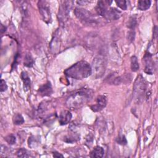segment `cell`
Masks as SVG:
<instances>
[{
    "mask_svg": "<svg viewBox=\"0 0 158 158\" xmlns=\"http://www.w3.org/2000/svg\"><path fill=\"white\" fill-rule=\"evenodd\" d=\"M93 91L90 88H81L71 95L67 101L66 105L72 109H78L88 103L92 98Z\"/></svg>",
    "mask_w": 158,
    "mask_h": 158,
    "instance_id": "cell-1",
    "label": "cell"
},
{
    "mask_svg": "<svg viewBox=\"0 0 158 158\" xmlns=\"http://www.w3.org/2000/svg\"><path fill=\"white\" fill-rule=\"evenodd\" d=\"M64 74L69 77L76 80H82L91 75V67L87 62L81 61L66 69Z\"/></svg>",
    "mask_w": 158,
    "mask_h": 158,
    "instance_id": "cell-2",
    "label": "cell"
},
{
    "mask_svg": "<svg viewBox=\"0 0 158 158\" xmlns=\"http://www.w3.org/2000/svg\"><path fill=\"white\" fill-rule=\"evenodd\" d=\"M107 66V61L106 58L103 55H98L96 56L92 63L91 71L95 79H98L103 77Z\"/></svg>",
    "mask_w": 158,
    "mask_h": 158,
    "instance_id": "cell-3",
    "label": "cell"
},
{
    "mask_svg": "<svg viewBox=\"0 0 158 158\" xmlns=\"http://www.w3.org/2000/svg\"><path fill=\"white\" fill-rule=\"evenodd\" d=\"M147 88V83L144 78L141 75H138L135 82L133 85V96L135 101H140L144 95Z\"/></svg>",
    "mask_w": 158,
    "mask_h": 158,
    "instance_id": "cell-4",
    "label": "cell"
},
{
    "mask_svg": "<svg viewBox=\"0 0 158 158\" xmlns=\"http://www.w3.org/2000/svg\"><path fill=\"white\" fill-rule=\"evenodd\" d=\"M74 13L77 19L84 24L90 25L95 24L96 22V20L95 19L93 15L90 12L85 9L76 8L75 9Z\"/></svg>",
    "mask_w": 158,
    "mask_h": 158,
    "instance_id": "cell-5",
    "label": "cell"
},
{
    "mask_svg": "<svg viewBox=\"0 0 158 158\" xmlns=\"http://www.w3.org/2000/svg\"><path fill=\"white\" fill-rule=\"evenodd\" d=\"M72 6V2L71 1L63 2L61 5L58 13V19L61 23L64 24L67 21Z\"/></svg>",
    "mask_w": 158,
    "mask_h": 158,
    "instance_id": "cell-6",
    "label": "cell"
},
{
    "mask_svg": "<svg viewBox=\"0 0 158 158\" xmlns=\"http://www.w3.org/2000/svg\"><path fill=\"white\" fill-rule=\"evenodd\" d=\"M38 7L43 21L48 24L51 23V16L49 3L46 1H40L38 3Z\"/></svg>",
    "mask_w": 158,
    "mask_h": 158,
    "instance_id": "cell-7",
    "label": "cell"
},
{
    "mask_svg": "<svg viewBox=\"0 0 158 158\" xmlns=\"http://www.w3.org/2000/svg\"><path fill=\"white\" fill-rule=\"evenodd\" d=\"M144 61L145 63L144 72L149 75H152L154 69V64L152 59V55L149 53H146L144 56Z\"/></svg>",
    "mask_w": 158,
    "mask_h": 158,
    "instance_id": "cell-8",
    "label": "cell"
},
{
    "mask_svg": "<svg viewBox=\"0 0 158 158\" xmlns=\"http://www.w3.org/2000/svg\"><path fill=\"white\" fill-rule=\"evenodd\" d=\"M107 104L106 97L104 95H99L96 98L95 104L91 106V109L94 112H99L104 109Z\"/></svg>",
    "mask_w": 158,
    "mask_h": 158,
    "instance_id": "cell-9",
    "label": "cell"
},
{
    "mask_svg": "<svg viewBox=\"0 0 158 158\" xmlns=\"http://www.w3.org/2000/svg\"><path fill=\"white\" fill-rule=\"evenodd\" d=\"M112 2H107V1H99L97 3V6L96 7V11L97 13L101 16L104 17L105 14L107 11V5H109Z\"/></svg>",
    "mask_w": 158,
    "mask_h": 158,
    "instance_id": "cell-10",
    "label": "cell"
},
{
    "mask_svg": "<svg viewBox=\"0 0 158 158\" xmlns=\"http://www.w3.org/2000/svg\"><path fill=\"white\" fill-rule=\"evenodd\" d=\"M122 16V13L120 11L117 10L115 8H111L107 10L104 18L108 20L115 21L119 19Z\"/></svg>",
    "mask_w": 158,
    "mask_h": 158,
    "instance_id": "cell-11",
    "label": "cell"
},
{
    "mask_svg": "<svg viewBox=\"0 0 158 158\" xmlns=\"http://www.w3.org/2000/svg\"><path fill=\"white\" fill-rule=\"evenodd\" d=\"M38 92L40 95L43 96H50L53 93V89L50 82H48L45 84L42 85L38 90Z\"/></svg>",
    "mask_w": 158,
    "mask_h": 158,
    "instance_id": "cell-12",
    "label": "cell"
},
{
    "mask_svg": "<svg viewBox=\"0 0 158 158\" xmlns=\"http://www.w3.org/2000/svg\"><path fill=\"white\" fill-rule=\"evenodd\" d=\"M72 117V114L69 111H63L59 116V123L61 125H64L67 124L71 120Z\"/></svg>",
    "mask_w": 158,
    "mask_h": 158,
    "instance_id": "cell-13",
    "label": "cell"
},
{
    "mask_svg": "<svg viewBox=\"0 0 158 158\" xmlns=\"http://www.w3.org/2000/svg\"><path fill=\"white\" fill-rule=\"evenodd\" d=\"M59 32L57 30L54 35V37L50 43V47L51 50L55 53L59 48Z\"/></svg>",
    "mask_w": 158,
    "mask_h": 158,
    "instance_id": "cell-14",
    "label": "cell"
},
{
    "mask_svg": "<svg viewBox=\"0 0 158 158\" xmlns=\"http://www.w3.org/2000/svg\"><path fill=\"white\" fill-rule=\"evenodd\" d=\"M104 153V151L103 148L101 146H96L94 148V149L90 152V156L91 157L100 158L103 156Z\"/></svg>",
    "mask_w": 158,
    "mask_h": 158,
    "instance_id": "cell-15",
    "label": "cell"
},
{
    "mask_svg": "<svg viewBox=\"0 0 158 158\" xmlns=\"http://www.w3.org/2000/svg\"><path fill=\"white\" fill-rule=\"evenodd\" d=\"M21 78L24 82V90L26 91L29 90L30 87V79L28 76V74L26 72H22L21 73Z\"/></svg>",
    "mask_w": 158,
    "mask_h": 158,
    "instance_id": "cell-16",
    "label": "cell"
},
{
    "mask_svg": "<svg viewBox=\"0 0 158 158\" xmlns=\"http://www.w3.org/2000/svg\"><path fill=\"white\" fill-rule=\"evenodd\" d=\"M151 2L149 0H142L138 2V8L141 11H146L151 6Z\"/></svg>",
    "mask_w": 158,
    "mask_h": 158,
    "instance_id": "cell-17",
    "label": "cell"
},
{
    "mask_svg": "<svg viewBox=\"0 0 158 158\" xmlns=\"http://www.w3.org/2000/svg\"><path fill=\"white\" fill-rule=\"evenodd\" d=\"M79 139H80L79 136L75 134V135H67L65 136L64 141L68 143H72L74 142L78 141Z\"/></svg>",
    "mask_w": 158,
    "mask_h": 158,
    "instance_id": "cell-18",
    "label": "cell"
},
{
    "mask_svg": "<svg viewBox=\"0 0 158 158\" xmlns=\"http://www.w3.org/2000/svg\"><path fill=\"white\" fill-rule=\"evenodd\" d=\"M131 69L133 72H136L139 69V64L137 58L135 56L131 58Z\"/></svg>",
    "mask_w": 158,
    "mask_h": 158,
    "instance_id": "cell-19",
    "label": "cell"
},
{
    "mask_svg": "<svg viewBox=\"0 0 158 158\" xmlns=\"http://www.w3.org/2000/svg\"><path fill=\"white\" fill-rule=\"evenodd\" d=\"M13 122L15 125H21L24 122V119L22 115L20 114H16L13 117Z\"/></svg>",
    "mask_w": 158,
    "mask_h": 158,
    "instance_id": "cell-20",
    "label": "cell"
},
{
    "mask_svg": "<svg viewBox=\"0 0 158 158\" xmlns=\"http://www.w3.org/2000/svg\"><path fill=\"white\" fill-rule=\"evenodd\" d=\"M24 66L28 67H31L34 64V61L30 55H26L24 59Z\"/></svg>",
    "mask_w": 158,
    "mask_h": 158,
    "instance_id": "cell-21",
    "label": "cell"
},
{
    "mask_svg": "<svg viewBox=\"0 0 158 158\" xmlns=\"http://www.w3.org/2000/svg\"><path fill=\"white\" fill-rule=\"evenodd\" d=\"M136 25V18L135 16H132L130 18L127 24V26L128 28H129L131 30H133Z\"/></svg>",
    "mask_w": 158,
    "mask_h": 158,
    "instance_id": "cell-22",
    "label": "cell"
},
{
    "mask_svg": "<svg viewBox=\"0 0 158 158\" xmlns=\"http://www.w3.org/2000/svg\"><path fill=\"white\" fill-rule=\"evenodd\" d=\"M17 155L19 157H28L30 156L28 151L24 148L19 149L17 152Z\"/></svg>",
    "mask_w": 158,
    "mask_h": 158,
    "instance_id": "cell-23",
    "label": "cell"
},
{
    "mask_svg": "<svg viewBox=\"0 0 158 158\" xmlns=\"http://www.w3.org/2000/svg\"><path fill=\"white\" fill-rule=\"evenodd\" d=\"M116 141L118 144H121V145H125L127 143V139L125 138V136L123 135H119L117 138H116Z\"/></svg>",
    "mask_w": 158,
    "mask_h": 158,
    "instance_id": "cell-24",
    "label": "cell"
},
{
    "mask_svg": "<svg viewBox=\"0 0 158 158\" xmlns=\"http://www.w3.org/2000/svg\"><path fill=\"white\" fill-rule=\"evenodd\" d=\"M5 140L10 144H14L16 143V137L13 135H8L5 138Z\"/></svg>",
    "mask_w": 158,
    "mask_h": 158,
    "instance_id": "cell-25",
    "label": "cell"
},
{
    "mask_svg": "<svg viewBox=\"0 0 158 158\" xmlns=\"http://www.w3.org/2000/svg\"><path fill=\"white\" fill-rule=\"evenodd\" d=\"M115 3H116L117 6H119L122 10H126L127 9V2L125 1V0H120V1H116Z\"/></svg>",
    "mask_w": 158,
    "mask_h": 158,
    "instance_id": "cell-26",
    "label": "cell"
},
{
    "mask_svg": "<svg viewBox=\"0 0 158 158\" xmlns=\"http://www.w3.org/2000/svg\"><path fill=\"white\" fill-rule=\"evenodd\" d=\"M38 144V141L37 140V139L36 138V137L35 136H32L30 138H29V146L33 148V147H35L37 144Z\"/></svg>",
    "mask_w": 158,
    "mask_h": 158,
    "instance_id": "cell-27",
    "label": "cell"
},
{
    "mask_svg": "<svg viewBox=\"0 0 158 158\" xmlns=\"http://www.w3.org/2000/svg\"><path fill=\"white\" fill-rule=\"evenodd\" d=\"M135 31L133 30H130L127 35V39L128 41H130V42H133L135 39Z\"/></svg>",
    "mask_w": 158,
    "mask_h": 158,
    "instance_id": "cell-28",
    "label": "cell"
},
{
    "mask_svg": "<svg viewBox=\"0 0 158 158\" xmlns=\"http://www.w3.org/2000/svg\"><path fill=\"white\" fill-rule=\"evenodd\" d=\"M8 88V86L5 82V81H4L3 79L1 80V91L3 92L5 91H6Z\"/></svg>",
    "mask_w": 158,
    "mask_h": 158,
    "instance_id": "cell-29",
    "label": "cell"
},
{
    "mask_svg": "<svg viewBox=\"0 0 158 158\" xmlns=\"http://www.w3.org/2000/svg\"><path fill=\"white\" fill-rule=\"evenodd\" d=\"M53 156L55 157H64L62 154H61L60 153H59L58 152H53Z\"/></svg>",
    "mask_w": 158,
    "mask_h": 158,
    "instance_id": "cell-30",
    "label": "cell"
},
{
    "mask_svg": "<svg viewBox=\"0 0 158 158\" xmlns=\"http://www.w3.org/2000/svg\"><path fill=\"white\" fill-rule=\"evenodd\" d=\"M1 27H2L1 31H2V33L3 34L4 32H5V31H6V27H4L3 25H2V26H1Z\"/></svg>",
    "mask_w": 158,
    "mask_h": 158,
    "instance_id": "cell-31",
    "label": "cell"
},
{
    "mask_svg": "<svg viewBox=\"0 0 158 158\" xmlns=\"http://www.w3.org/2000/svg\"><path fill=\"white\" fill-rule=\"evenodd\" d=\"M154 36L155 37V38H156L157 37V27L155 26L154 27Z\"/></svg>",
    "mask_w": 158,
    "mask_h": 158,
    "instance_id": "cell-32",
    "label": "cell"
}]
</instances>
